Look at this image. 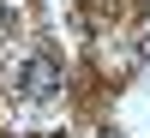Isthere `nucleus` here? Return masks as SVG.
<instances>
[{"label": "nucleus", "instance_id": "f03ea898", "mask_svg": "<svg viewBox=\"0 0 150 138\" xmlns=\"http://www.w3.org/2000/svg\"><path fill=\"white\" fill-rule=\"evenodd\" d=\"M6 18H12V12H6V0H0V30H6Z\"/></svg>", "mask_w": 150, "mask_h": 138}, {"label": "nucleus", "instance_id": "f257e3e1", "mask_svg": "<svg viewBox=\"0 0 150 138\" xmlns=\"http://www.w3.org/2000/svg\"><path fill=\"white\" fill-rule=\"evenodd\" d=\"M54 90H60V66L48 54H36L30 72H24V96H54Z\"/></svg>", "mask_w": 150, "mask_h": 138}]
</instances>
